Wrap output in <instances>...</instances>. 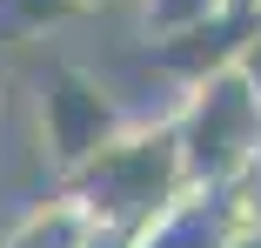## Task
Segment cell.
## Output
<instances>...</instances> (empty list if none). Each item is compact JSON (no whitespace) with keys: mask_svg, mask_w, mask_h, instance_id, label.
Here are the masks:
<instances>
[{"mask_svg":"<svg viewBox=\"0 0 261 248\" xmlns=\"http://www.w3.org/2000/svg\"><path fill=\"white\" fill-rule=\"evenodd\" d=\"M67 194L87 208V221H94L100 235H114L121 248H134V241L188 194V188H181L174 121L134 128V134H121L114 147H100L81 175H67Z\"/></svg>","mask_w":261,"mask_h":248,"instance_id":"6da1fadb","label":"cell"},{"mask_svg":"<svg viewBox=\"0 0 261 248\" xmlns=\"http://www.w3.org/2000/svg\"><path fill=\"white\" fill-rule=\"evenodd\" d=\"M174 141H181V188L188 194L234 188L261 155V94L234 67L201 74L188 87V108L174 114Z\"/></svg>","mask_w":261,"mask_h":248,"instance_id":"7a4b0ae2","label":"cell"},{"mask_svg":"<svg viewBox=\"0 0 261 248\" xmlns=\"http://www.w3.org/2000/svg\"><path fill=\"white\" fill-rule=\"evenodd\" d=\"M121 134H127L121 108H114V94L94 74H81L67 61L47 67V81H40V141H47V161L61 175H81L100 147H114Z\"/></svg>","mask_w":261,"mask_h":248,"instance_id":"3957f363","label":"cell"},{"mask_svg":"<svg viewBox=\"0 0 261 248\" xmlns=\"http://www.w3.org/2000/svg\"><path fill=\"white\" fill-rule=\"evenodd\" d=\"M234 7L228 0H141V27L154 47H174V40H194L207 34L215 20H228Z\"/></svg>","mask_w":261,"mask_h":248,"instance_id":"277c9868","label":"cell"},{"mask_svg":"<svg viewBox=\"0 0 261 248\" xmlns=\"http://www.w3.org/2000/svg\"><path fill=\"white\" fill-rule=\"evenodd\" d=\"M228 248H261V228H254V221H241V228L228 235Z\"/></svg>","mask_w":261,"mask_h":248,"instance_id":"5b68a950","label":"cell"},{"mask_svg":"<svg viewBox=\"0 0 261 248\" xmlns=\"http://www.w3.org/2000/svg\"><path fill=\"white\" fill-rule=\"evenodd\" d=\"M228 7H234V14H261V0H228Z\"/></svg>","mask_w":261,"mask_h":248,"instance_id":"8992f818","label":"cell"},{"mask_svg":"<svg viewBox=\"0 0 261 248\" xmlns=\"http://www.w3.org/2000/svg\"><path fill=\"white\" fill-rule=\"evenodd\" d=\"M74 7H100V0H74Z\"/></svg>","mask_w":261,"mask_h":248,"instance_id":"52a82bcc","label":"cell"}]
</instances>
